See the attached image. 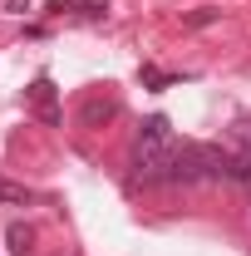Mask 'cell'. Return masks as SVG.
<instances>
[{
  "label": "cell",
  "instance_id": "cell-8",
  "mask_svg": "<svg viewBox=\"0 0 251 256\" xmlns=\"http://www.w3.org/2000/svg\"><path fill=\"white\" fill-rule=\"evenodd\" d=\"M138 79H143L148 89H168V84H172V74H162V69H153V64H143V74H138Z\"/></svg>",
  "mask_w": 251,
  "mask_h": 256
},
{
  "label": "cell",
  "instance_id": "cell-9",
  "mask_svg": "<svg viewBox=\"0 0 251 256\" xmlns=\"http://www.w3.org/2000/svg\"><path fill=\"white\" fill-rule=\"evenodd\" d=\"M44 10H50V15H69V10H74V0H50Z\"/></svg>",
  "mask_w": 251,
  "mask_h": 256
},
{
  "label": "cell",
  "instance_id": "cell-4",
  "mask_svg": "<svg viewBox=\"0 0 251 256\" xmlns=\"http://www.w3.org/2000/svg\"><path fill=\"white\" fill-rule=\"evenodd\" d=\"M5 242H10V252H15V256H30V252H34V232H30L25 222H10Z\"/></svg>",
  "mask_w": 251,
  "mask_h": 256
},
{
  "label": "cell",
  "instance_id": "cell-1",
  "mask_svg": "<svg viewBox=\"0 0 251 256\" xmlns=\"http://www.w3.org/2000/svg\"><path fill=\"white\" fill-rule=\"evenodd\" d=\"M178 138H172V128H168V118L162 114H153L148 124H143V133L133 138V158H128V168H133V178L138 182H172V162H178Z\"/></svg>",
  "mask_w": 251,
  "mask_h": 256
},
{
  "label": "cell",
  "instance_id": "cell-6",
  "mask_svg": "<svg viewBox=\"0 0 251 256\" xmlns=\"http://www.w3.org/2000/svg\"><path fill=\"white\" fill-rule=\"evenodd\" d=\"M0 202H10V207H30L34 192H30V188H20V182H0Z\"/></svg>",
  "mask_w": 251,
  "mask_h": 256
},
{
  "label": "cell",
  "instance_id": "cell-5",
  "mask_svg": "<svg viewBox=\"0 0 251 256\" xmlns=\"http://www.w3.org/2000/svg\"><path fill=\"white\" fill-rule=\"evenodd\" d=\"M217 20H222V10H212V5H197V10L182 15V25H188V30H207V25H217Z\"/></svg>",
  "mask_w": 251,
  "mask_h": 256
},
{
  "label": "cell",
  "instance_id": "cell-10",
  "mask_svg": "<svg viewBox=\"0 0 251 256\" xmlns=\"http://www.w3.org/2000/svg\"><path fill=\"white\" fill-rule=\"evenodd\" d=\"M5 10H10V15H25V10H30V0H5Z\"/></svg>",
  "mask_w": 251,
  "mask_h": 256
},
{
  "label": "cell",
  "instance_id": "cell-3",
  "mask_svg": "<svg viewBox=\"0 0 251 256\" xmlns=\"http://www.w3.org/2000/svg\"><path fill=\"white\" fill-rule=\"evenodd\" d=\"M114 114H118V104H114V98H89V104H84V124H89V128L108 124Z\"/></svg>",
  "mask_w": 251,
  "mask_h": 256
},
{
  "label": "cell",
  "instance_id": "cell-2",
  "mask_svg": "<svg viewBox=\"0 0 251 256\" xmlns=\"http://www.w3.org/2000/svg\"><path fill=\"white\" fill-rule=\"evenodd\" d=\"M30 104H34V114L44 124H60V98H54V84L50 79H34L30 84Z\"/></svg>",
  "mask_w": 251,
  "mask_h": 256
},
{
  "label": "cell",
  "instance_id": "cell-7",
  "mask_svg": "<svg viewBox=\"0 0 251 256\" xmlns=\"http://www.w3.org/2000/svg\"><path fill=\"white\" fill-rule=\"evenodd\" d=\"M74 15H84V20H104V15H108V0H74Z\"/></svg>",
  "mask_w": 251,
  "mask_h": 256
}]
</instances>
